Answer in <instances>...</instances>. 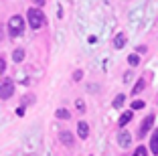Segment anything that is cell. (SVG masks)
<instances>
[{
    "label": "cell",
    "mask_w": 158,
    "mask_h": 156,
    "mask_svg": "<svg viewBox=\"0 0 158 156\" xmlns=\"http://www.w3.org/2000/svg\"><path fill=\"white\" fill-rule=\"evenodd\" d=\"M33 101H35V95H24L23 103H33Z\"/></svg>",
    "instance_id": "cell-19"
},
{
    "label": "cell",
    "mask_w": 158,
    "mask_h": 156,
    "mask_svg": "<svg viewBox=\"0 0 158 156\" xmlns=\"http://www.w3.org/2000/svg\"><path fill=\"white\" fill-rule=\"evenodd\" d=\"M146 87V81H144V77L142 79H138L136 81V85H134V89H132V95H138V93H142V89Z\"/></svg>",
    "instance_id": "cell-11"
},
{
    "label": "cell",
    "mask_w": 158,
    "mask_h": 156,
    "mask_svg": "<svg viewBox=\"0 0 158 156\" xmlns=\"http://www.w3.org/2000/svg\"><path fill=\"white\" fill-rule=\"evenodd\" d=\"M132 120V112H126V114H122L120 116V120H118V124H120V128L124 130L126 126H128V122Z\"/></svg>",
    "instance_id": "cell-10"
},
{
    "label": "cell",
    "mask_w": 158,
    "mask_h": 156,
    "mask_svg": "<svg viewBox=\"0 0 158 156\" xmlns=\"http://www.w3.org/2000/svg\"><path fill=\"white\" fill-rule=\"evenodd\" d=\"M81 77H83V73H81V71H75V73H73V79H75V81H79Z\"/></svg>",
    "instance_id": "cell-21"
},
{
    "label": "cell",
    "mask_w": 158,
    "mask_h": 156,
    "mask_svg": "<svg viewBox=\"0 0 158 156\" xmlns=\"http://www.w3.org/2000/svg\"><path fill=\"white\" fill-rule=\"evenodd\" d=\"M132 156H148V150H146L144 146H138V148L134 150V154H132Z\"/></svg>",
    "instance_id": "cell-14"
},
{
    "label": "cell",
    "mask_w": 158,
    "mask_h": 156,
    "mask_svg": "<svg viewBox=\"0 0 158 156\" xmlns=\"http://www.w3.org/2000/svg\"><path fill=\"white\" fill-rule=\"evenodd\" d=\"M75 106H77L79 112H85V101L83 99H77V101H75Z\"/></svg>",
    "instance_id": "cell-18"
},
{
    "label": "cell",
    "mask_w": 158,
    "mask_h": 156,
    "mask_svg": "<svg viewBox=\"0 0 158 156\" xmlns=\"http://www.w3.org/2000/svg\"><path fill=\"white\" fill-rule=\"evenodd\" d=\"M12 59H14V63H20V61L24 59V49H20V47H19V49H14L12 51Z\"/></svg>",
    "instance_id": "cell-12"
},
{
    "label": "cell",
    "mask_w": 158,
    "mask_h": 156,
    "mask_svg": "<svg viewBox=\"0 0 158 156\" xmlns=\"http://www.w3.org/2000/svg\"><path fill=\"white\" fill-rule=\"evenodd\" d=\"M69 112L67 110H63V108H61V110H57V118H61V120H69Z\"/></svg>",
    "instance_id": "cell-15"
},
{
    "label": "cell",
    "mask_w": 158,
    "mask_h": 156,
    "mask_svg": "<svg viewBox=\"0 0 158 156\" xmlns=\"http://www.w3.org/2000/svg\"><path fill=\"white\" fill-rule=\"evenodd\" d=\"M150 150L154 154H158V128L152 132V138H150Z\"/></svg>",
    "instance_id": "cell-9"
},
{
    "label": "cell",
    "mask_w": 158,
    "mask_h": 156,
    "mask_svg": "<svg viewBox=\"0 0 158 156\" xmlns=\"http://www.w3.org/2000/svg\"><path fill=\"white\" fill-rule=\"evenodd\" d=\"M124 99H126V95H124V93L116 95V99H114V108H122V106H124Z\"/></svg>",
    "instance_id": "cell-13"
},
{
    "label": "cell",
    "mask_w": 158,
    "mask_h": 156,
    "mask_svg": "<svg viewBox=\"0 0 158 156\" xmlns=\"http://www.w3.org/2000/svg\"><path fill=\"white\" fill-rule=\"evenodd\" d=\"M23 32H24V20H23V16H19V14L10 16V19H8V35L12 39H16V37H20Z\"/></svg>",
    "instance_id": "cell-2"
},
{
    "label": "cell",
    "mask_w": 158,
    "mask_h": 156,
    "mask_svg": "<svg viewBox=\"0 0 158 156\" xmlns=\"http://www.w3.org/2000/svg\"><path fill=\"white\" fill-rule=\"evenodd\" d=\"M61 142H63V144H65V146L67 148H71V146H73V144H75V140H73V134H71V132H67V130H65V132H61Z\"/></svg>",
    "instance_id": "cell-7"
},
{
    "label": "cell",
    "mask_w": 158,
    "mask_h": 156,
    "mask_svg": "<svg viewBox=\"0 0 158 156\" xmlns=\"http://www.w3.org/2000/svg\"><path fill=\"white\" fill-rule=\"evenodd\" d=\"M128 63H130L132 67H136V65L140 63V57H138V55H136V53H134V55H130V57H128Z\"/></svg>",
    "instance_id": "cell-17"
},
{
    "label": "cell",
    "mask_w": 158,
    "mask_h": 156,
    "mask_svg": "<svg viewBox=\"0 0 158 156\" xmlns=\"http://www.w3.org/2000/svg\"><path fill=\"white\" fill-rule=\"evenodd\" d=\"M27 19H28V24H31V28L39 31V28L45 24L47 16H45V12H43L41 8H28V10H27Z\"/></svg>",
    "instance_id": "cell-1"
},
{
    "label": "cell",
    "mask_w": 158,
    "mask_h": 156,
    "mask_svg": "<svg viewBox=\"0 0 158 156\" xmlns=\"http://www.w3.org/2000/svg\"><path fill=\"white\" fill-rule=\"evenodd\" d=\"M118 144H120L122 148H128L132 144V134L128 132V130H120V134H118Z\"/></svg>",
    "instance_id": "cell-4"
},
{
    "label": "cell",
    "mask_w": 158,
    "mask_h": 156,
    "mask_svg": "<svg viewBox=\"0 0 158 156\" xmlns=\"http://www.w3.org/2000/svg\"><path fill=\"white\" fill-rule=\"evenodd\" d=\"M126 41H128V37H126L124 32H118L116 39H114V47H116V49H122V47L126 45Z\"/></svg>",
    "instance_id": "cell-8"
},
{
    "label": "cell",
    "mask_w": 158,
    "mask_h": 156,
    "mask_svg": "<svg viewBox=\"0 0 158 156\" xmlns=\"http://www.w3.org/2000/svg\"><path fill=\"white\" fill-rule=\"evenodd\" d=\"M0 37H2V28H0Z\"/></svg>",
    "instance_id": "cell-22"
},
{
    "label": "cell",
    "mask_w": 158,
    "mask_h": 156,
    "mask_svg": "<svg viewBox=\"0 0 158 156\" xmlns=\"http://www.w3.org/2000/svg\"><path fill=\"white\" fill-rule=\"evenodd\" d=\"M4 69H6V63H4V59H2V57H0V75L4 73Z\"/></svg>",
    "instance_id": "cell-20"
},
{
    "label": "cell",
    "mask_w": 158,
    "mask_h": 156,
    "mask_svg": "<svg viewBox=\"0 0 158 156\" xmlns=\"http://www.w3.org/2000/svg\"><path fill=\"white\" fill-rule=\"evenodd\" d=\"M142 108H146V103L142 99H136V101H132V110H142Z\"/></svg>",
    "instance_id": "cell-16"
},
{
    "label": "cell",
    "mask_w": 158,
    "mask_h": 156,
    "mask_svg": "<svg viewBox=\"0 0 158 156\" xmlns=\"http://www.w3.org/2000/svg\"><path fill=\"white\" fill-rule=\"evenodd\" d=\"M77 134H79L81 140H85V138L89 136V124H87V122H79V124H77Z\"/></svg>",
    "instance_id": "cell-6"
},
{
    "label": "cell",
    "mask_w": 158,
    "mask_h": 156,
    "mask_svg": "<svg viewBox=\"0 0 158 156\" xmlns=\"http://www.w3.org/2000/svg\"><path fill=\"white\" fill-rule=\"evenodd\" d=\"M152 124H154V116L150 114V116H146V120L142 122V126H140V136L144 138L146 134L150 132V128H152Z\"/></svg>",
    "instance_id": "cell-5"
},
{
    "label": "cell",
    "mask_w": 158,
    "mask_h": 156,
    "mask_svg": "<svg viewBox=\"0 0 158 156\" xmlns=\"http://www.w3.org/2000/svg\"><path fill=\"white\" fill-rule=\"evenodd\" d=\"M14 93V81L12 79H2L0 81V99H8Z\"/></svg>",
    "instance_id": "cell-3"
}]
</instances>
